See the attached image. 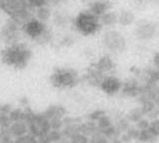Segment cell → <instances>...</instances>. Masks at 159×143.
I'll return each mask as SVG.
<instances>
[{
	"instance_id": "cell-12",
	"label": "cell",
	"mask_w": 159,
	"mask_h": 143,
	"mask_svg": "<svg viewBox=\"0 0 159 143\" xmlns=\"http://www.w3.org/2000/svg\"><path fill=\"white\" fill-rule=\"evenodd\" d=\"M113 68V62L109 58H103L98 64V69L100 71H109Z\"/></svg>"
},
{
	"instance_id": "cell-7",
	"label": "cell",
	"mask_w": 159,
	"mask_h": 143,
	"mask_svg": "<svg viewBox=\"0 0 159 143\" xmlns=\"http://www.w3.org/2000/svg\"><path fill=\"white\" fill-rule=\"evenodd\" d=\"M17 25L14 21H8L4 24V26L2 27V30H1V36L2 39L8 41L9 44L14 43V39L15 37L17 36Z\"/></svg>"
},
{
	"instance_id": "cell-1",
	"label": "cell",
	"mask_w": 159,
	"mask_h": 143,
	"mask_svg": "<svg viewBox=\"0 0 159 143\" xmlns=\"http://www.w3.org/2000/svg\"><path fill=\"white\" fill-rule=\"evenodd\" d=\"M30 58L31 50L27 45L19 43L9 44L1 53V60L4 64L17 69L26 67Z\"/></svg>"
},
{
	"instance_id": "cell-14",
	"label": "cell",
	"mask_w": 159,
	"mask_h": 143,
	"mask_svg": "<svg viewBox=\"0 0 159 143\" xmlns=\"http://www.w3.org/2000/svg\"><path fill=\"white\" fill-rule=\"evenodd\" d=\"M149 130L154 136H159V121H155L150 125Z\"/></svg>"
},
{
	"instance_id": "cell-6",
	"label": "cell",
	"mask_w": 159,
	"mask_h": 143,
	"mask_svg": "<svg viewBox=\"0 0 159 143\" xmlns=\"http://www.w3.org/2000/svg\"><path fill=\"white\" fill-rule=\"evenodd\" d=\"M101 89L108 95H114L121 89V82L115 77H106L101 82Z\"/></svg>"
},
{
	"instance_id": "cell-3",
	"label": "cell",
	"mask_w": 159,
	"mask_h": 143,
	"mask_svg": "<svg viewBox=\"0 0 159 143\" xmlns=\"http://www.w3.org/2000/svg\"><path fill=\"white\" fill-rule=\"evenodd\" d=\"M51 82L53 87L60 89L73 88L78 83V74L72 69L57 68L51 76Z\"/></svg>"
},
{
	"instance_id": "cell-5",
	"label": "cell",
	"mask_w": 159,
	"mask_h": 143,
	"mask_svg": "<svg viewBox=\"0 0 159 143\" xmlns=\"http://www.w3.org/2000/svg\"><path fill=\"white\" fill-rule=\"evenodd\" d=\"M104 44L111 52H121L124 49L125 40L117 31H109L104 36Z\"/></svg>"
},
{
	"instance_id": "cell-15",
	"label": "cell",
	"mask_w": 159,
	"mask_h": 143,
	"mask_svg": "<svg viewBox=\"0 0 159 143\" xmlns=\"http://www.w3.org/2000/svg\"><path fill=\"white\" fill-rule=\"evenodd\" d=\"M66 16L64 14H57V17H56V21L58 24H65L66 23Z\"/></svg>"
},
{
	"instance_id": "cell-16",
	"label": "cell",
	"mask_w": 159,
	"mask_h": 143,
	"mask_svg": "<svg viewBox=\"0 0 159 143\" xmlns=\"http://www.w3.org/2000/svg\"><path fill=\"white\" fill-rule=\"evenodd\" d=\"M52 1H53V2H61V0H52Z\"/></svg>"
},
{
	"instance_id": "cell-9",
	"label": "cell",
	"mask_w": 159,
	"mask_h": 143,
	"mask_svg": "<svg viewBox=\"0 0 159 143\" xmlns=\"http://www.w3.org/2000/svg\"><path fill=\"white\" fill-rule=\"evenodd\" d=\"M117 20H118V17H117L114 13L107 11L106 13H104L101 16V18H100V22L104 25H109V26H110V25H113L114 23H116Z\"/></svg>"
},
{
	"instance_id": "cell-11",
	"label": "cell",
	"mask_w": 159,
	"mask_h": 143,
	"mask_svg": "<svg viewBox=\"0 0 159 143\" xmlns=\"http://www.w3.org/2000/svg\"><path fill=\"white\" fill-rule=\"evenodd\" d=\"M118 21L123 25H128L133 21V15L128 11H124L118 17Z\"/></svg>"
},
{
	"instance_id": "cell-4",
	"label": "cell",
	"mask_w": 159,
	"mask_h": 143,
	"mask_svg": "<svg viewBox=\"0 0 159 143\" xmlns=\"http://www.w3.org/2000/svg\"><path fill=\"white\" fill-rule=\"evenodd\" d=\"M23 31L28 37H30L32 39H45L48 35L47 26L43 21H40L37 18L27 20L23 25Z\"/></svg>"
},
{
	"instance_id": "cell-8",
	"label": "cell",
	"mask_w": 159,
	"mask_h": 143,
	"mask_svg": "<svg viewBox=\"0 0 159 143\" xmlns=\"http://www.w3.org/2000/svg\"><path fill=\"white\" fill-rule=\"evenodd\" d=\"M111 4L107 0H97V1H93L90 4V12H92L96 16H102L104 13L110 9Z\"/></svg>"
},
{
	"instance_id": "cell-13",
	"label": "cell",
	"mask_w": 159,
	"mask_h": 143,
	"mask_svg": "<svg viewBox=\"0 0 159 143\" xmlns=\"http://www.w3.org/2000/svg\"><path fill=\"white\" fill-rule=\"evenodd\" d=\"M49 0H27V4L32 8H40L43 6H47L48 2Z\"/></svg>"
},
{
	"instance_id": "cell-17",
	"label": "cell",
	"mask_w": 159,
	"mask_h": 143,
	"mask_svg": "<svg viewBox=\"0 0 159 143\" xmlns=\"http://www.w3.org/2000/svg\"><path fill=\"white\" fill-rule=\"evenodd\" d=\"M81 1H82V2H89L90 0H81Z\"/></svg>"
},
{
	"instance_id": "cell-2",
	"label": "cell",
	"mask_w": 159,
	"mask_h": 143,
	"mask_svg": "<svg viewBox=\"0 0 159 143\" xmlns=\"http://www.w3.org/2000/svg\"><path fill=\"white\" fill-rule=\"evenodd\" d=\"M75 26L83 35H93L100 29L101 22L98 16L92 12L83 11L75 19Z\"/></svg>"
},
{
	"instance_id": "cell-10",
	"label": "cell",
	"mask_w": 159,
	"mask_h": 143,
	"mask_svg": "<svg viewBox=\"0 0 159 143\" xmlns=\"http://www.w3.org/2000/svg\"><path fill=\"white\" fill-rule=\"evenodd\" d=\"M51 16H52V12L47 6L37 8L36 9V18L39 19L40 21L43 22L45 20H48L51 18Z\"/></svg>"
}]
</instances>
